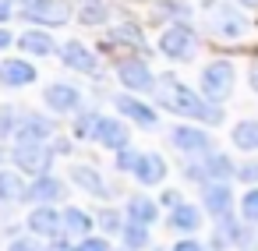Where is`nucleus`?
<instances>
[{
    "label": "nucleus",
    "mask_w": 258,
    "mask_h": 251,
    "mask_svg": "<svg viewBox=\"0 0 258 251\" xmlns=\"http://www.w3.org/2000/svg\"><path fill=\"white\" fill-rule=\"evenodd\" d=\"M11 163L29 173V177H46L50 166H53V149L43 142V145H15L11 149Z\"/></svg>",
    "instance_id": "obj_8"
},
{
    "label": "nucleus",
    "mask_w": 258,
    "mask_h": 251,
    "mask_svg": "<svg viewBox=\"0 0 258 251\" xmlns=\"http://www.w3.org/2000/svg\"><path fill=\"white\" fill-rule=\"evenodd\" d=\"M195 50H198V32H195L187 22H173V25L163 29V36H159V53H163L166 60H191Z\"/></svg>",
    "instance_id": "obj_4"
},
{
    "label": "nucleus",
    "mask_w": 258,
    "mask_h": 251,
    "mask_svg": "<svg viewBox=\"0 0 258 251\" xmlns=\"http://www.w3.org/2000/svg\"><path fill=\"white\" fill-rule=\"evenodd\" d=\"M240 216L244 223H258V187H247V195L240 198Z\"/></svg>",
    "instance_id": "obj_30"
},
{
    "label": "nucleus",
    "mask_w": 258,
    "mask_h": 251,
    "mask_svg": "<svg viewBox=\"0 0 258 251\" xmlns=\"http://www.w3.org/2000/svg\"><path fill=\"white\" fill-rule=\"evenodd\" d=\"M233 4H240V8H251V11H254V8H258V0H233Z\"/></svg>",
    "instance_id": "obj_43"
},
{
    "label": "nucleus",
    "mask_w": 258,
    "mask_h": 251,
    "mask_svg": "<svg viewBox=\"0 0 258 251\" xmlns=\"http://www.w3.org/2000/svg\"><path fill=\"white\" fill-rule=\"evenodd\" d=\"M230 138H233V145H237L240 152H258V120H240V124H233Z\"/></svg>",
    "instance_id": "obj_25"
},
{
    "label": "nucleus",
    "mask_w": 258,
    "mask_h": 251,
    "mask_svg": "<svg viewBox=\"0 0 258 251\" xmlns=\"http://www.w3.org/2000/svg\"><path fill=\"white\" fill-rule=\"evenodd\" d=\"M237 177H240L244 184H258V163H244V166H237Z\"/></svg>",
    "instance_id": "obj_35"
},
{
    "label": "nucleus",
    "mask_w": 258,
    "mask_h": 251,
    "mask_svg": "<svg viewBox=\"0 0 258 251\" xmlns=\"http://www.w3.org/2000/svg\"><path fill=\"white\" fill-rule=\"evenodd\" d=\"M50 251H75L68 240H60V237H53V244H50Z\"/></svg>",
    "instance_id": "obj_42"
},
{
    "label": "nucleus",
    "mask_w": 258,
    "mask_h": 251,
    "mask_svg": "<svg viewBox=\"0 0 258 251\" xmlns=\"http://www.w3.org/2000/svg\"><path fill=\"white\" fill-rule=\"evenodd\" d=\"M113 106L120 110L124 120H131V124H138V128H156V124H159V113H156L149 103H142L135 92H120V96H113Z\"/></svg>",
    "instance_id": "obj_11"
},
{
    "label": "nucleus",
    "mask_w": 258,
    "mask_h": 251,
    "mask_svg": "<svg viewBox=\"0 0 258 251\" xmlns=\"http://www.w3.org/2000/svg\"><path fill=\"white\" fill-rule=\"evenodd\" d=\"M233 85H237V68H233V60H212V64H205V68H202L198 92H202L205 99L223 103V99H230Z\"/></svg>",
    "instance_id": "obj_3"
},
{
    "label": "nucleus",
    "mask_w": 258,
    "mask_h": 251,
    "mask_svg": "<svg viewBox=\"0 0 258 251\" xmlns=\"http://www.w3.org/2000/svg\"><path fill=\"white\" fill-rule=\"evenodd\" d=\"M29 230L36 233V237H60V230H64V212H57L53 205H36L32 212H29Z\"/></svg>",
    "instance_id": "obj_15"
},
{
    "label": "nucleus",
    "mask_w": 258,
    "mask_h": 251,
    "mask_svg": "<svg viewBox=\"0 0 258 251\" xmlns=\"http://www.w3.org/2000/svg\"><path fill=\"white\" fill-rule=\"evenodd\" d=\"M99 226H103L106 233H117V230H124V223H120V212H113V209H110V212H103V216H99Z\"/></svg>",
    "instance_id": "obj_33"
},
{
    "label": "nucleus",
    "mask_w": 258,
    "mask_h": 251,
    "mask_svg": "<svg viewBox=\"0 0 258 251\" xmlns=\"http://www.w3.org/2000/svg\"><path fill=\"white\" fill-rule=\"evenodd\" d=\"M22 198H25V184L18 170H0V202H22Z\"/></svg>",
    "instance_id": "obj_27"
},
{
    "label": "nucleus",
    "mask_w": 258,
    "mask_h": 251,
    "mask_svg": "<svg viewBox=\"0 0 258 251\" xmlns=\"http://www.w3.org/2000/svg\"><path fill=\"white\" fill-rule=\"evenodd\" d=\"M173 251H205V247H202L198 240H177V244H173Z\"/></svg>",
    "instance_id": "obj_37"
},
{
    "label": "nucleus",
    "mask_w": 258,
    "mask_h": 251,
    "mask_svg": "<svg viewBox=\"0 0 258 251\" xmlns=\"http://www.w3.org/2000/svg\"><path fill=\"white\" fill-rule=\"evenodd\" d=\"M202 202H205V209L212 212V216H230V209H233V195H230V187L226 184H205V191H202Z\"/></svg>",
    "instance_id": "obj_21"
},
{
    "label": "nucleus",
    "mask_w": 258,
    "mask_h": 251,
    "mask_svg": "<svg viewBox=\"0 0 258 251\" xmlns=\"http://www.w3.org/2000/svg\"><path fill=\"white\" fill-rule=\"evenodd\" d=\"M22 15H25L29 22H36V25H53V29H60V25L71 22L75 8H71V0H25V4H22Z\"/></svg>",
    "instance_id": "obj_5"
},
{
    "label": "nucleus",
    "mask_w": 258,
    "mask_h": 251,
    "mask_svg": "<svg viewBox=\"0 0 258 251\" xmlns=\"http://www.w3.org/2000/svg\"><path fill=\"white\" fill-rule=\"evenodd\" d=\"M11 15H15V4H11V0H0V25H4Z\"/></svg>",
    "instance_id": "obj_38"
},
{
    "label": "nucleus",
    "mask_w": 258,
    "mask_h": 251,
    "mask_svg": "<svg viewBox=\"0 0 258 251\" xmlns=\"http://www.w3.org/2000/svg\"><path fill=\"white\" fill-rule=\"evenodd\" d=\"M71 180H75L85 195H92V198H110V187H106L103 173H99L92 163H75V166H71Z\"/></svg>",
    "instance_id": "obj_18"
},
{
    "label": "nucleus",
    "mask_w": 258,
    "mask_h": 251,
    "mask_svg": "<svg viewBox=\"0 0 258 251\" xmlns=\"http://www.w3.org/2000/svg\"><path fill=\"white\" fill-rule=\"evenodd\" d=\"M166 226H170V230H180V233H195V230L202 226V212H198L195 205L180 202L177 209H170V216H166Z\"/></svg>",
    "instance_id": "obj_23"
},
{
    "label": "nucleus",
    "mask_w": 258,
    "mask_h": 251,
    "mask_svg": "<svg viewBox=\"0 0 258 251\" xmlns=\"http://www.w3.org/2000/svg\"><path fill=\"white\" fill-rule=\"evenodd\" d=\"M202 15H205V25L212 29V36L226 39V43H237L247 36V18L244 11H237L226 0H205L202 4Z\"/></svg>",
    "instance_id": "obj_2"
},
{
    "label": "nucleus",
    "mask_w": 258,
    "mask_h": 251,
    "mask_svg": "<svg viewBox=\"0 0 258 251\" xmlns=\"http://www.w3.org/2000/svg\"><path fill=\"white\" fill-rule=\"evenodd\" d=\"M64 195H68V187H64V184H60L57 177H50V173H46V177H36V180H32V184L25 187V198H22V202L53 205V202H60Z\"/></svg>",
    "instance_id": "obj_16"
},
{
    "label": "nucleus",
    "mask_w": 258,
    "mask_h": 251,
    "mask_svg": "<svg viewBox=\"0 0 258 251\" xmlns=\"http://www.w3.org/2000/svg\"><path fill=\"white\" fill-rule=\"evenodd\" d=\"M18 46H22V53H32V57H53V53H60L57 43H53V36L43 32V29L22 32V36H18Z\"/></svg>",
    "instance_id": "obj_20"
},
{
    "label": "nucleus",
    "mask_w": 258,
    "mask_h": 251,
    "mask_svg": "<svg viewBox=\"0 0 258 251\" xmlns=\"http://www.w3.org/2000/svg\"><path fill=\"white\" fill-rule=\"evenodd\" d=\"M75 251H110V240H103V237H82V244H75Z\"/></svg>",
    "instance_id": "obj_34"
},
{
    "label": "nucleus",
    "mask_w": 258,
    "mask_h": 251,
    "mask_svg": "<svg viewBox=\"0 0 258 251\" xmlns=\"http://www.w3.org/2000/svg\"><path fill=\"white\" fill-rule=\"evenodd\" d=\"M170 142H173V149H180L187 156H209L212 152V138L195 124H177L170 131Z\"/></svg>",
    "instance_id": "obj_13"
},
{
    "label": "nucleus",
    "mask_w": 258,
    "mask_h": 251,
    "mask_svg": "<svg viewBox=\"0 0 258 251\" xmlns=\"http://www.w3.org/2000/svg\"><path fill=\"white\" fill-rule=\"evenodd\" d=\"M92 142H99L110 152H120V149H131V131H127V124L120 117H106L103 113L99 124H96V138Z\"/></svg>",
    "instance_id": "obj_12"
},
{
    "label": "nucleus",
    "mask_w": 258,
    "mask_h": 251,
    "mask_svg": "<svg viewBox=\"0 0 258 251\" xmlns=\"http://www.w3.org/2000/svg\"><path fill=\"white\" fill-rule=\"evenodd\" d=\"M43 103L53 110V113H75L82 106V89L71 85V82H50L43 89Z\"/></svg>",
    "instance_id": "obj_10"
},
{
    "label": "nucleus",
    "mask_w": 258,
    "mask_h": 251,
    "mask_svg": "<svg viewBox=\"0 0 258 251\" xmlns=\"http://www.w3.org/2000/svg\"><path fill=\"white\" fill-rule=\"evenodd\" d=\"M99 117H103V113H96V110H85V113L75 120V138H82V142H92V138H96V124H99Z\"/></svg>",
    "instance_id": "obj_29"
},
{
    "label": "nucleus",
    "mask_w": 258,
    "mask_h": 251,
    "mask_svg": "<svg viewBox=\"0 0 258 251\" xmlns=\"http://www.w3.org/2000/svg\"><path fill=\"white\" fill-rule=\"evenodd\" d=\"M233 173H237V166L230 163L226 152H209V156H202L198 163L187 166V177L202 180V184H226Z\"/></svg>",
    "instance_id": "obj_6"
},
{
    "label": "nucleus",
    "mask_w": 258,
    "mask_h": 251,
    "mask_svg": "<svg viewBox=\"0 0 258 251\" xmlns=\"http://www.w3.org/2000/svg\"><path fill=\"white\" fill-rule=\"evenodd\" d=\"M89 230H92V216L85 212V209H64V233L68 237H89Z\"/></svg>",
    "instance_id": "obj_26"
},
{
    "label": "nucleus",
    "mask_w": 258,
    "mask_h": 251,
    "mask_svg": "<svg viewBox=\"0 0 258 251\" xmlns=\"http://www.w3.org/2000/svg\"><path fill=\"white\" fill-rule=\"evenodd\" d=\"M8 251H46L43 244H36L32 237H18V240H11V247Z\"/></svg>",
    "instance_id": "obj_36"
},
{
    "label": "nucleus",
    "mask_w": 258,
    "mask_h": 251,
    "mask_svg": "<svg viewBox=\"0 0 258 251\" xmlns=\"http://www.w3.org/2000/svg\"><path fill=\"white\" fill-rule=\"evenodd\" d=\"M11 43H18V39H15V36H11L8 29H0V50H8Z\"/></svg>",
    "instance_id": "obj_41"
},
{
    "label": "nucleus",
    "mask_w": 258,
    "mask_h": 251,
    "mask_svg": "<svg viewBox=\"0 0 258 251\" xmlns=\"http://www.w3.org/2000/svg\"><path fill=\"white\" fill-rule=\"evenodd\" d=\"M110 39H113V43H135V46H142V32H138L135 25H117V29L110 32Z\"/></svg>",
    "instance_id": "obj_31"
},
{
    "label": "nucleus",
    "mask_w": 258,
    "mask_h": 251,
    "mask_svg": "<svg viewBox=\"0 0 258 251\" xmlns=\"http://www.w3.org/2000/svg\"><path fill=\"white\" fill-rule=\"evenodd\" d=\"M159 103H163L170 113H180V117H187V120H195V124H205V128L223 124L219 103L205 99L202 92H195L191 85H184V82H177V78H166V85L159 89Z\"/></svg>",
    "instance_id": "obj_1"
},
{
    "label": "nucleus",
    "mask_w": 258,
    "mask_h": 251,
    "mask_svg": "<svg viewBox=\"0 0 258 251\" xmlns=\"http://www.w3.org/2000/svg\"><path fill=\"white\" fill-rule=\"evenodd\" d=\"M138 159H142V152H135V149H120V152H117V170H120V173L131 170V173H135Z\"/></svg>",
    "instance_id": "obj_32"
},
{
    "label": "nucleus",
    "mask_w": 258,
    "mask_h": 251,
    "mask_svg": "<svg viewBox=\"0 0 258 251\" xmlns=\"http://www.w3.org/2000/svg\"><path fill=\"white\" fill-rule=\"evenodd\" d=\"M127 219L131 223H142V226H152L159 219V205L149 195H131L127 198Z\"/></svg>",
    "instance_id": "obj_22"
},
{
    "label": "nucleus",
    "mask_w": 258,
    "mask_h": 251,
    "mask_svg": "<svg viewBox=\"0 0 258 251\" xmlns=\"http://www.w3.org/2000/svg\"><path fill=\"white\" fill-rule=\"evenodd\" d=\"M15 145H43L46 138H53V120L43 113H25L15 124Z\"/></svg>",
    "instance_id": "obj_9"
},
{
    "label": "nucleus",
    "mask_w": 258,
    "mask_h": 251,
    "mask_svg": "<svg viewBox=\"0 0 258 251\" xmlns=\"http://www.w3.org/2000/svg\"><path fill=\"white\" fill-rule=\"evenodd\" d=\"M247 85H251V92H258V64L247 68Z\"/></svg>",
    "instance_id": "obj_40"
},
{
    "label": "nucleus",
    "mask_w": 258,
    "mask_h": 251,
    "mask_svg": "<svg viewBox=\"0 0 258 251\" xmlns=\"http://www.w3.org/2000/svg\"><path fill=\"white\" fill-rule=\"evenodd\" d=\"M106 18H110V4L106 0H82L78 4V22L82 25H106Z\"/></svg>",
    "instance_id": "obj_24"
},
{
    "label": "nucleus",
    "mask_w": 258,
    "mask_h": 251,
    "mask_svg": "<svg viewBox=\"0 0 258 251\" xmlns=\"http://www.w3.org/2000/svg\"><path fill=\"white\" fill-rule=\"evenodd\" d=\"M163 205H166V209H177V205H180V195H177V191H166V195H163Z\"/></svg>",
    "instance_id": "obj_39"
},
{
    "label": "nucleus",
    "mask_w": 258,
    "mask_h": 251,
    "mask_svg": "<svg viewBox=\"0 0 258 251\" xmlns=\"http://www.w3.org/2000/svg\"><path fill=\"white\" fill-rule=\"evenodd\" d=\"M120 233H124V247H127V251H142V247H149V226H142V223H127Z\"/></svg>",
    "instance_id": "obj_28"
},
{
    "label": "nucleus",
    "mask_w": 258,
    "mask_h": 251,
    "mask_svg": "<svg viewBox=\"0 0 258 251\" xmlns=\"http://www.w3.org/2000/svg\"><path fill=\"white\" fill-rule=\"evenodd\" d=\"M36 82V68L22 57H8V60H0V85H8V89H25Z\"/></svg>",
    "instance_id": "obj_17"
},
{
    "label": "nucleus",
    "mask_w": 258,
    "mask_h": 251,
    "mask_svg": "<svg viewBox=\"0 0 258 251\" xmlns=\"http://www.w3.org/2000/svg\"><path fill=\"white\" fill-rule=\"evenodd\" d=\"M117 82H120L127 92H135V96L156 89V75H152L149 60H142V57H124V60H117Z\"/></svg>",
    "instance_id": "obj_7"
},
{
    "label": "nucleus",
    "mask_w": 258,
    "mask_h": 251,
    "mask_svg": "<svg viewBox=\"0 0 258 251\" xmlns=\"http://www.w3.org/2000/svg\"><path fill=\"white\" fill-rule=\"evenodd\" d=\"M60 60H64V68H71V71L99 75V57H96L89 46H82L78 39H71V43H64V46H60Z\"/></svg>",
    "instance_id": "obj_14"
},
{
    "label": "nucleus",
    "mask_w": 258,
    "mask_h": 251,
    "mask_svg": "<svg viewBox=\"0 0 258 251\" xmlns=\"http://www.w3.org/2000/svg\"><path fill=\"white\" fill-rule=\"evenodd\" d=\"M135 177H138V184H145V187L163 184V180H166V159H163L159 152H142V159H138V166H135Z\"/></svg>",
    "instance_id": "obj_19"
}]
</instances>
